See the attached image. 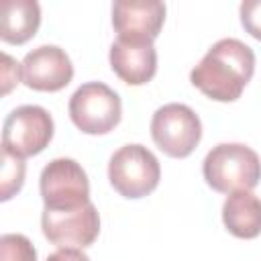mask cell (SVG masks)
<instances>
[{
	"mask_svg": "<svg viewBox=\"0 0 261 261\" xmlns=\"http://www.w3.org/2000/svg\"><path fill=\"white\" fill-rule=\"evenodd\" d=\"M39 190L45 208L63 210L90 202V181L84 167L69 157L49 161L39 177Z\"/></svg>",
	"mask_w": 261,
	"mask_h": 261,
	"instance_id": "cell-7",
	"label": "cell"
},
{
	"mask_svg": "<svg viewBox=\"0 0 261 261\" xmlns=\"http://www.w3.org/2000/svg\"><path fill=\"white\" fill-rule=\"evenodd\" d=\"M165 20L159 0H118L112 4V27L122 39L155 41Z\"/></svg>",
	"mask_w": 261,
	"mask_h": 261,
	"instance_id": "cell-10",
	"label": "cell"
},
{
	"mask_svg": "<svg viewBox=\"0 0 261 261\" xmlns=\"http://www.w3.org/2000/svg\"><path fill=\"white\" fill-rule=\"evenodd\" d=\"M161 165L157 157L139 143L122 145L108 161L110 186L124 198L137 200L151 194L159 186Z\"/></svg>",
	"mask_w": 261,
	"mask_h": 261,
	"instance_id": "cell-3",
	"label": "cell"
},
{
	"mask_svg": "<svg viewBox=\"0 0 261 261\" xmlns=\"http://www.w3.org/2000/svg\"><path fill=\"white\" fill-rule=\"evenodd\" d=\"M69 118L86 135L110 133L122 116L120 96L102 82L82 84L69 98Z\"/></svg>",
	"mask_w": 261,
	"mask_h": 261,
	"instance_id": "cell-4",
	"label": "cell"
},
{
	"mask_svg": "<svg viewBox=\"0 0 261 261\" xmlns=\"http://www.w3.org/2000/svg\"><path fill=\"white\" fill-rule=\"evenodd\" d=\"M24 184V159L2 149V171H0V200H10Z\"/></svg>",
	"mask_w": 261,
	"mask_h": 261,
	"instance_id": "cell-14",
	"label": "cell"
},
{
	"mask_svg": "<svg viewBox=\"0 0 261 261\" xmlns=\"http://www.w3.org/2000/svg\"><path fill=\"white\" fill-rule=\"evenodd\" d=\"M53 118L37 104H22L14 108L2 126V149L18 155L31 157L41 153L53 139Z\"/></svg>",
	"mask_w": 261,
	"mask_h": 261,
	"instance_id": "cell-6",
	"label": "cell"
},
{
	"mask_svg": "<svg viewBox=\"0 0 261 261\" xmlns=\"http://www.w3.org/2000/svg\"><path fill=\"white\" fill-rule=\"evenodd\" d=\"M41 24V6L35 0H4L0 6V37L22 45L35 37Z\"/></svg>",
	"mask_w": 261,
	"mask_h": 261,
	"instance_id": "cell-12",
	"label": "cell"
},
{
	"mask_svg": "<svg viewBox=\"0 0 261 261\" xmlns=\"http://www.w3.org/2000/svg\"><path fill=\"white\" fill-rule=\"evenodd\" d=\"M110 67L128 86H143L157 71V51L153 41L118 37L110 47Z\"/></svg>",
	"mask_w": 261,
	"mask_h": 261,
	"instance_id": "cell-11",
	"label": "cell"
},
{
	"mask_svg": "<svg viewBox=\"0 0 261 261\" xmlns=\"http://www.w3.org/2000/svg\"><path fill=\"white\" fill-rule=\"evenodd\" d=\"M222 222L239 239L261 234V200L251 192H232L222 204Z\"/></svg>",
	"mask_w": 261,
	"mask_h": 261,
	"instance_id": "cell-13",
	"label": "cell"
},
{
	"mask_svg": "<svg viewBox=\"0 0 261 261\" xmlns=\"http://www.w3.org/2000/svg\"><path fill=\"white\" fill-rule=\"evenodd\" d=\"M202 173L216 192H251L261 179V159L243 143H220L206 153Z\"/></svg>",
	"mask_w": 261,
	"mask_h": 261,
	"instance_id": "cell-2",
	"label": "cell"
},
{
	"mask_svg": "<svg viewBox=\"0 0 261 261\" xmlns=\"http://www.w3.org/2000/svg\"><path fill=\"white\" fill-rule=\"evenodd\" d=\"M2 59H4V69H2V77H4V88H2V94H8L10 92V88L14 86V84H18V75H20V67H18V63H14L12 61V57L10 55H2Z\"/></svg>",
	"mask_w": 261,
	"mask_h": 261,
	"instance_id": "cell-17",
	"label": "cell"
},
{
	"mask_svg": "<svg viewBox=\"0 0 261 261\" xmlns=\"http://www.w3.org/2000/svg\"><path fill=\"white\" fill-rule=\"evenodd\" d=\"M239 14H241V24L245 27V31L257 41H261V0L241 2Z\"/></svg>",
	"mask_w": 261,
	"mask_h": 261,
	"instance_id": "cell-16",
	"label": "cell"
},
{
	"mask_svg": "<svg viewBox=\"0 0 261 261\" xmlns=\"http://www.w3.org/2000/svg\"><path fill=\"white\" fill-rule=\"evenodd\" d=\"M0 261H37V251L24 234H2L0 237Z\"/></svg>",
	"mask_w": 261,
	"mask_h": 261,
	"instance_id": "cell-15",
	"label": "cell"
},
{
	"mask_svg": "<svg viewBox=\"0 0 261 261\" xmlns=\"http://www.w3.org/2000/svg\"><path fill=\"white\" fill-rule=\"evenodd\" d=\"M151 137L165 155L184 159L198 147L202 122L190 106L171 102L155 110L151 118Z\"/></svg>",
	"mask_w": 261,
	"mask_h": 261,
	"instance_id": "cell-5",
	"label": "cell"
},
{
	"mask_svg": "<svg viewBox=\"0 0 261 261\" xmlns=\"http://www.w3.org/2000/svg\"><path fill=\"white\" fill-rule=\"evenodd\" d=\"M22 82L37 92H59L73 77L69 55L57 45H41L29 51L20 63Z\"/></svg>",
	"mask_w": 261,
	"mask_h": 261,
	"instance_id": "cell-9",
	"label": "cell"
},
{
	"mask_svg": "<svg viewBox=\"0 0 261 261\" xmlns=\"http://www.w3.org/2000/svg\"><path fill=\"white\" fill-rule=\"evenodd\" d=\"M47 261H90V257L80 249H59L51 253Z\"/></svg>",
	"mask_w": 261,
	"mask_h": 261,
	"instance_id": "cell-18",
	"label": "cell"
},
{
	"mask_svg": "<svg viewBox=\"0 0 261 261\" xmlns=\"http://www.w3.org/2000/svg\"><path fill=\"white\" fill-rule=\"evenodd\" d=\"M255 71L253 49L239 39H220L190 71V82L216 102H234Z\"/></svg>",
	"mask_w": 261,
	"mask_h": 261,
	"instance_id": "cell-1",
	"label": "cell"
},
{
	"mask_svg": "<svg viewBox=\"0 0 261 261\" xmlns=\"http://www.w3.org/2000/svg\"><path fill=\"white\" fill-rule=\"evenodd\" d=\"M41 228L49 243L57 245L59 249H84L98 239L100 216L92 202L63 210L43 208Z\"/></svg>",
	"mask_w": 261,
	"mask_h": 261,
	"instance_id": "cell-8",
	"label": "cell"
}]
</instances>
